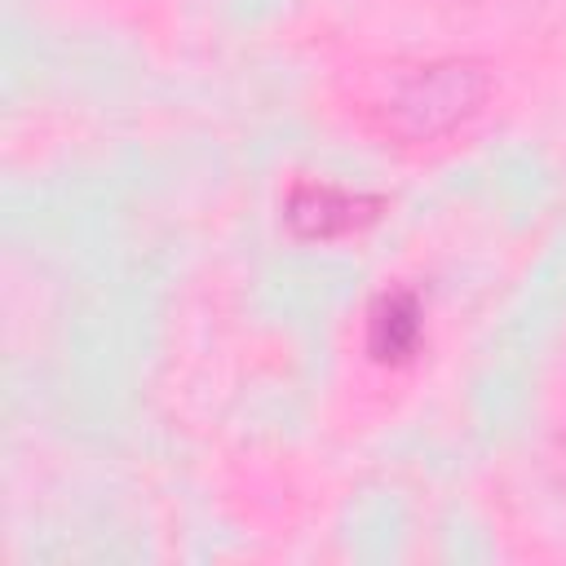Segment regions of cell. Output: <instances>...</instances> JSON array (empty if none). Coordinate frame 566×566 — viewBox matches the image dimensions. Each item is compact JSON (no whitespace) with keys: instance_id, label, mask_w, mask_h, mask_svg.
Returning <instances> with one entry per match:
<instances>
[{"instance_id":"1","label":"cell","mask_w":566,"mask_h":566,"mask_svg":"<svg viewBox=\"0 0 566 566\" xmlns=\"http://www.w3.org/2000/svg\"><path fill=\"white\" fill-rule=\"evenodd\" d=\"M486 102V75L469 62H407L367 80L363 115L380 137L429 146L460 133Z\"/></svg>"},{"instance_id":"2","label":"cell","mask_w":566,"mask_h":566,"mask_svg":"<svg viewBox=\"0 0 566 566\" xmlns=\"http://www.w3.org/2000/svg\"><path fill=\"white\" fill-rule=\"evenodd\" d=\"M371 217H376V199L349 195V190L323 186V181L296 186L287 199V221L301 239H340V234L363 230Z\"/></svg>"},{"instance_id":"3","label":"cell","mask_w":566,"mask_h":566,"mask_svg":"<svg viewBox=\"0 0 566 566\" xmlns=\"http://www.w3.org/2000/svg\"><path fill=\"white\" fill-rule=\"evenodd\" d=\"M420 301L411 292H385L367 318V349L380 363H407L420 349L424 323H420Z\"/></svg>"}]
</instances>
